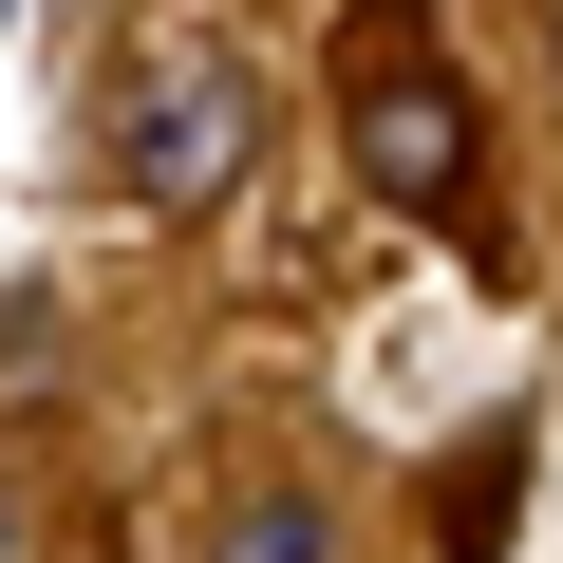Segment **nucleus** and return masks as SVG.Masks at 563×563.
<instances>
[{
    "mask_svg": "<svg viewBox=\"0 0 563 563\" xmlns=\"http://www.w3.org/2000/svg\"><path fill=\"white\" fill-rule=\"evenodd\" d=\"M95 151H113V188H132L151 225H188V207H225V188L263 169V76L188 38V57H151V76L113 95V132H95Z\"/></svg>",
    "mask_w": 563,
    "mask_h": 563,
    "instance_id": "f257e3e1",
    "label": "nucleus"
},
{
    "mask_svg": "<svg viewBox=\"0 0 563 563\" xmlns=\"http://www.w3.org/2000/svg\"><path fill=\"white\" fill-rule=\"evenodd\" d=\"M357 169H376L395 207H451V188H470V95H451V76H357Z\"/></svg>",
    "mask_w": 563,
    "mask_h": 563,
    "instance_id": "f03ea898",
    "label": "nucleus"
},
{
    "mask_svg": "<svg viewBox=\"0 0 563 563\" xmlns=\"http://www.w3.org/2000/svg\"><path fill=\"white\" fill-rule=\"evenodd\" d=\"M207 563H320V507H301V488H263V507H225Z\"/></svg>",
    "mask_w": 563,
    "mask_h": 563,
    "instance_id": "7ed1b4c3",
    "label": "nucleus"
}]
</instances>
